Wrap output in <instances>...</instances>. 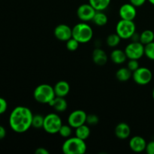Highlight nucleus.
Masks as SVG:
<instances>
[{
  "instance_id": "1",
  "label": "nucleus",
  "mask_w": 154,
  "mask_h": 154,
  "mask_svg": "<svg viewBox=\"0 0 154 154\" xmlns=\"http://www.w3.org/2000/svg\"><path fill=\"white\" fill-rule=\"evenodd\" d=\"M33 114L26 106H17L11 111L9 117V125L14 132L23 133L32 127Z\"/></svg>"
},
{
  "instance_id": "2",
  "label": "nucleus",
  "mask_w": 154,
  "mask_h": 154,
  "mask_svg": "<svg viewBox=\"0 0 154 154\" xmlns=\"http://www.w3.org/2000/svg\"><path fill=\"white\" fill-rule=\"evenodd\" d=\"M87 144L84 140L78 137H69L62 146V150L65 154H84L87 151Z\"/></svg>"
},
{
  "instance_id": "3",
  "label": "nucleus",
  "mask_w": 154,
  "mask_h": 154,
  "mask_svg": "<svg viewBox=\"0 0 154 154\" xmlns=\"http://www.w3.org/2000/svg\"><path fill=\"white\" fill-rule=\"evenodd\" d=\"M93 29L85 22L79 23L72 28V38L80 44L88 43L93 38Z\"/></svg>"
},
{
  "instance_id": "4",
  "label": "nucleus",
  "mask_w": 154,
  "mask_h": 154,
  "mask_svg": "<svg viewBox=\"0 0 154 154\" xmlns=\"http://www.w3.org/2000/svg\"><path fill=\"white\" fill-rule=\"evenodd\" d=\"M33 96L36 102L49 105L50 102L56 97V94L52 86L47 84H42L35 89Z\"/></svg>"
},
{
  "instance_id": "5",
  "label": "nucleus",
  "mask_w": 154,
  "mask_h": 154,
  "mask_svg": "<svg viewBox=\"0 0 154 154\" xmlns=\"http://www.w3.org/2000/svg\"><path fill=\"white\" fill-rule=\"evenodd\" d=\"M136 31V26L133 20L121 19L116 26V33L121 39H129Z\"/></svg>"
},
{
  "instance_id": "6",
  "label": "nucleus",
  "mask_w": 154,
  "mask_h": 154,
  "mask_svg": "<svg viewBox=\"0 0 154 154\" xmlns=\"http://www.w3.org/2000/svg\"><path fill=\"white\" fill-rule=\"evenodd\" d=\"M63 125V121L60 116L56 113H51L45 117L43 129L49 134L58 133Z\"/></svg>"
},
{
  "instance_id": "7",
  "label": "nucleus",
  "mask_w": 154,
  "mask_h": 154,
  "mask_svg": "<svg viewBox=\"0 0 154 154\" xmlns=\"http://www.w3.org/2000/svg\"><path fill=\"white\" fill-rule=\"evenodd\" d=\"M132 79L135 84L144 86L150 83L153 78V73L147 67H139L132 72Z\"/></svg>"
},
{
  "instance_id": "8",
  "label": "nucleus",
  "mask_w": 154,
  "mask_h": 154,
  "mask_svg": "<svg viewBox=\"0 0 154 154\" xmlns=\"http://www.w3.org/2000/svg\"><path fill=\"white\" fill-rule=\"evenodd\" d=\"M129 60H140L144 55V45L140 42H132L124 50Z\"/></svg>"
},
{
  "instance_id": "9",
  "label": "nucleus",
  "mask_w": 154,
  "mask_h": 154,
  "mask_svg": "<svg viewBox=\"0 0 154 154\" xmlns=\"http://www.w3.org/2000/svg\"><path fill=\"white\" fill-rule=\"evenodd\" d=\"M87 113L83 110H75L69 115L68 124L75 129L81 125L85 124L86 120H87Z\"/></svg>"
},
{
  "instance_id": "10",
  "label": "nucleus",
  "mask_w": 154,
  "mask_h": 154,
  "mask_svg": "<svg viewBox=\"0 0 154 154\" xmlns=\"http://www.w3.org/2000/svg\"><path fill=\"white\" fill-rule=\"evenodd\" d=\"M96 10L90 4H82L78 7L77 10V15L78 18L83 22H88L93 20V18L96 14Z\"/></svg>"
},
{
  "instance_id": "11",
  "label": "nucleus",
  "mask_w": 154,
  "mask_h": 154,
  "mask_svg": "<svg viewBox=\"0 0 154 154\" xmlns=\"http://www.w3.org/2000/svg\"><path fill=\"white\" fill-rule=\"evenodd\" d=\"M54 35L61 42H67L72 38V28L66 24H60L54 29Z\"/></svg>"
},
{
  "instance_id": "12",
  "label": "nucleus",
  "mask_w": 154,
  "mask_h": 154,
  "mask_svg": "<svg viewBox=\"0 0 154 154\" xmlns=\"http://www.w3.org/2000/svg\"><path fill=\"white\" fill-rule=\"evenodd\" d=\"M119 15L120 18L127 20H133L137 15L136 7L129 3H126L121 5L119 10Z\"/></svg>"
},
{
  "instance_id": "13",
  "label": "nucleus",
  "mask_w": 154,
  "mask_h": 154,
  "mask_svg": "<svg viewBox=\"0 0 154 154\" xmlns=\"http://www.w3.org/2000/svg\"><path fill=\"white\" fill-rule=\"evenodd\" d=\"M145 139L140 135H135L130 139L129 143V148L135 153H141L144 151L147 147Z\"/></svg>"
},
{
  "instance_id": "14",
  "label": "nucleus",
  "mask_w": 154,
  "mask_h": 154,
  "mask_svg": "<svg viewBox=\"0 0 154 154\" xmlns=\"http://www.w3.org/2000/svg\"><path fill=\"white\" fill-rule=\"evenodd\" d=\"M114 133L117 138L121 140L126 139L130 136V126L126 123H120L116 126Z\"/></svg>"
},
{
  "instance_id": "15",
  "label": "nucleus",
  "mask_w": 154,
  "mask_h": 154,
  "mask_svg": "<svg viewBox=\"0 0 154 154\" xmlns=\"http://www.w3.org/2000/svg\"><path fill=\"white\" fill-rule=\"evenodd\" d=\"M93 61L97 66H105L108 62V55L104 50L96 48L93 52Z\"/></svg>"
},
{
  "instance_id": "16",
  "label": "nucleus",
  "mask_w": 154,
  "mask_h": 154,
  "mask_svg": "<svg viewBox=\"0 0 154 154\" xmlns=\"http://www.w3.org/2000/svg\"><path fill=\"white\" fill-rule=\"evenodd\" d=\"M56 96L66 97L70 91V85L66 81H60L54 87Z\"/></svg>"
},
{
  "instance_id": "17",
  "label": "nucleus",
  "mask_w": 154,
  "mask_h": 154,
  "mask_svg": "<svg viewBox=\"0 0 154 154\" xmlns=\"http://www.w3.org/2000/svg\"><path fill=\"white\" fill-rule=\"evenodd\" d=\"M49 105L57 112H64L68 108V103L65 99V97H60V96H56L50 102Z\"/></svg>"
},
{
  "instance_id": "18",
  "label": "nucleus",
  "mask_w": 154,
  "mask_h": 154,
  "mask_svg": "<svg viewBox=\"0 0 154 154\" xmlns=\"http://www.w3.org/2000/svg\"><path fill=\"white\" fill-rule=\"evenodd\" d=\"M110 59L114 63L120 65L124 63L128 58L126 57L125 51L120 49H114L111 51Z\"/></svg>"
},
{
  "instance_id": "19",
  "label": "nucleus",
  "mask_w": 154,
  "mask_h": 154,
  "mask_svg": "<svg viewBox=\"0 0 154 154\" xmlns=\"http://www.w3.org/2000/svg\"><path fill=\"white\" fill-rule=\"evenodd\" d=\"M75 136L85 141V140L87 139L90 135V126H89V125L86 124L81 125V126L75 128Z\"/></svg>"
},
{
  "instance_id": "20",
  "label": "nucleus",
  "mask_w": 154,
  "mask_h": 154,
  "mask_svg": "<svg viewBox=\"0 0 154 154\" xmlns=\"http://www.w3.org/2000/svg\"><path fill=\"white\" fill-rule=\"evenodd\" d=\"M132 76V72L127 67H122L116 72V78L119 81L126 82Z\"/></svg>"
},
{
  "instance_id": "21",
  "label": "nucleus",
  "mask_w": 154,
  "mask_h": 154,
  "mask_svg": "<svg viewBox=\"0 0 154 154\" xmlns=\"http://www.w3.org/2000/svg\"><path fill=\"white\" fill-rule=\"evenodd\" d=\"M108 20V17L103 11H96L92 21L93 22V23L96 24L98 26H103L106 25Z\"/></svg>"
},
{
  "instance_id": "22",
  "label": "nucleus",
  "mask_w": 154,
  "mask_h": 154,
  "mask_svg": "<svg viewBox=\"0 0 154 154\" xmlns=\"http://www.w3.org/2000/svg\"><path fill=\"white\" fill-rule=\"evenodd\" d=\"M111 0H89V3L96 9V11H103L108 8Z\"/></svg>"
},
{
  "instance_id": "23",
  "label": "nucleus",
  "mask_w": 154,
  "mask_h": 154,
  "mask_svg": "<svg viewBox=\"0 0 154 154\" xmlns=\"http://www.w3.org/2000/svg\"><path fill=\"white\" fill-rule=\"evenodd\" d=\"M139 42L144 45L154 42V32L152 30L146 29L140 34Z\"/></svg>"
},
{
  "instance_id": "24",
  "label": "nucleus",
  "mask_w": 154,
  "mask_h": 154,
  "mask_svg": "<svg viewBox=\"0 0 154 154\" xmlns=\"http://www.w3.org/2000/svg\"><path fill=\"white\" fill-rule=\"evenodd\" d=\"M121 41V38L117 33L110 34L106 38V43L110 48H116L119 45Z\"/></svg>"
},
{
  "instance_id": "25",
  "label": "nucleus",
  "mask_w": 154,
  "mask_h": 154,
  "mask_svg": "<svg viewBox=\"0 0 154 154\" xmlns=\"http://www.w3.org/2000/svg\"><path fill=\"white\" fill-rule=\"evenodd\" d=\"M60 135V136H62L64 138H68L69 137H71L72 134V127L69 124L68 125H62L61 128L60 129V131L58 132Z\"/></svg>"
},
{
  "instance_id": "26",
  "label": "nucleus",
  "mask_w": 154,
  "mask_h": 154,
  "mask_svg": "<svg viewBox=\"0 0 154 154\" xmlns=\"http://www.w3.org/2000/svg\"><path fill=\"white\" fill-rule=\"evenodd\" d=\"M44 120H45V117H43V116L41 115V114H35V115H33L32 126L35 128V129L43 128Z\"/></svg>"
},
{
  "instance_id": "27",
  "label": "nucleus",
  "mask_w": 154,
  "mask_h": 154,
  "mask_svg": "<svg viewBox=\"0 0 154 154\" xmlns=\"http://www.w3.org/2000/svg\"><path fill=\"white\" fill-rule=\"evenodd\" d=\"M144 55L149 60L154 61V42L144 45Z\"/></svg>"
},
{
  "instance_id": "28",
  "label": "nucleus",
  "mask_w": 154,
  "mask_h": 154,
  "mask_svg": "<svg viewBox=\"0 0 154 154\" xmlns=\"http://www.w3.org/2000/svg\"><path fill=\"white\" fill-rule=\"evenodd\" d=\"M80 43L73 38H71L69 40L66 42V48L70 51H75L79 47Z\"/></svg>"
},
{
  "instance_id": "29",
  "label": "nucleus",
  "mask_w": 154,
  "mask_h": 154,
  "mask_svg": "<svg viewBox=\"0 0 154 154\" xmlns=\"http://www.w3.org/2000/svg\"><path fill=\"white\" fill-rule=\"evenodd\" d=\"M99 118L97 115L96 114H88L87 116V120H86V123L89 126H96L99 123Z\"/></svg>"
},
{
  "instance_id": "30",
  "label": "nucleus",
  "mask_w": 154,
  "mask_h": 154,
  "mask_svg": "<svg viewBox=\"0 0 154 154\" xmlns=\"http://www.w3.org/2000/svg\"><path fill=\"white\" fill-rule=\"evenodd\" d=\"M139 67V63H138V60H129V61L128 62L127 68L132 72H135Z\"/></svg>"
},
{
  "instance_id": "31",
  "label": "nucleus",
  "mask_w": 154,
  "mask_h": 154,
  "mask_svg": "<svg viewBox=\"0 0 154 154\" xmlns=\"http://www.w3.org/2000/svg\"><path fill=\"white\" fill-rule=\"evenodd\" d=\"M8 109V103L3 98L0 97V115L3 114Z\"/></svg>"
},
{
  "instance_id": "32",
  "label": "nucleus",
  "mask_w": 154,
  "mask_h": 154,
  "mask_svg": "<svg viewBox=\"0 0 154 154\" xmlns=\"http://www.w3.org/2000/svg\"><path fill=\"white\" fill-rule=\"evenodd\" d=\"M145 151L147 154H154V141L147 143Z\"/></svg>"
},
{
  "instance_id": "33",
  "label": "nucleus",
  "mask_w": 154,
  "mask_h": 154,
  "mask_svg": "<svg viewBox=\"0 0 154 154\" xmlns=\"http://www.w3.org/2000/svg\"><path fill=\"white\" fill-rule=\"evenodd\" d=\"M147 0H129V2L135 7H141L144 5Z\"/></svg>"
},
{
  "instance_id": "34",
  "label": "nucleus",
  "mask_w": 154,
  "mask_h": 154,
  "mask_svg": "<svg viewBox=\"0 0 154 154\" xmlns=\"http://www.w3.org/2000/svg\"><path fill=\"white\" fill-rule=\"evenodd\" d=\"M35 153L36 154H49V151L47 150L46 148H44V147H39L37 150L35 151Z\"/></svg>"
},
{
  "instance_id": "35",
  "label": "nucleus",
  "mask_w": 154,
  "mask_h": 154,
  "mask_svg": "<svg viewBox=\"0 0 154 154\" xmlns=\"http://www.w3.org/2000/svg\"><path fill=\"white\" fill-rule=\"evenodd\" d=\"M6 130L2 126H0V139H2L5 137Z\"/></svg>"
},
{
  "instance_id": "36",
  "label": "nucleus",
  "mask_w": 154,
  "mask_h": 154,
  "mask_svg": "<svg viewBox=\"0 0 154 154\" xmlns=\"http://www.w3.org/2000/svg\"><path fill=\"white\" fill-rule=\"evenodd\" d=\"M147 1H148L150 4H152L153 5H154V0H147Z\"/></svg>"
},
{
  "instance_id": "37",
  "label": "nucleus",
  "mask_w": 154,
  "mask_h": 154,
  "mask_svg": "<svg viewBox=\"0 0 154 154\" xmlns=\"http://www.w3.org/2000/svg\"><path fill=\"white\" fill-rule=\"evenodd\" d=\"M152 96H153V100H154V89H153V93H152Z\"/></svg>"
}]
</instances>
